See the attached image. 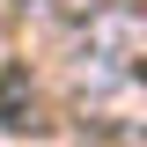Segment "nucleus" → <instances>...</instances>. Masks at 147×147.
I'll use <instances>...</instances> for the list:
<instances>
[{
    "label": "nucleus",
    "mask_w": 147,
    "mask_h": 147,
    "mask_svg": "<svg viewBox=\"0 0 147 147\" xmlns=\"http://www.w3.org/2000/svg\"><path fill=\"white\" fill-rule=\"evenodd\" d=\"M0 125L7 132H44V103H37V88H30L22 66L0 74Z\"/></svg>",
    "instance_id": "1"
}]
</instances>
